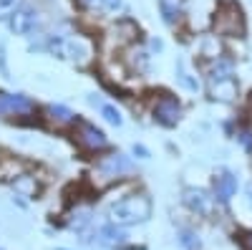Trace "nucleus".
<instances>
[{"label": "nucleus", "mask_w": 252, "mask_h": 250, "mask_svg": "<svg viewBox=\"0 0 252 250\" xmlns=\"http://www.w3.org/2000/svg\"><path fill=\"white\" fill-rule=\"evenodd\" d=\"M152 217V200L146 195H126L124 200H116L109 207V222L116 227H129V225H141Z\"/></svg>", "instance_id": "obj_1"}, {"label": "nucleus", "mask_w": 252, "mask_h": 250, "mask_svg": "<svg viewBox=\"0 0 252 250\" xmlns=\"http://www.w3.org/2000/svg\"><path fill=\"white\" fill-rule=\"evenodd\" d=\"M48 51L63 61L71 64H83L89 58V46L81 38H66V36H51L48 38Z\"/></svg>", "instance_id": "obj_2"}, {"label": "nucleus", "mask_w": 252, "mask_h": 250, "mask_svg": "<svg viewBox=\"0 0 252 250\" xmlns=\"http://www.w3.org/2000/svg\"><path fill=\"white\" fill-rule=\"evenodd\" d=\"M182 200H184V205L189 207V210L202 215V217L212 215V210H215V197L209 195L207 190H199V187H187Z\"/></svg>", "instance_id": "obj_3"}, {"label": "nucleus", "mask_w": 252, "mask_h": 250, "mask_svg": "<svg viewBox=\"0 0 252 250\" xmlns=\"http://www.w3.org/2000/svg\"><path fill=\"white\" fill-rule=\"evenodd\" d=\"M78 142H81V147H86L89 152H96V149H103V147H109V139L106 134H103L101 129H96L94 124H86V121H81L78 124Z\"/></svg>", "instance_id": "obj_4"}, {"label": "nucleus", "mask_w": 252, "mask_h": 250, "mask_svg": "<svg viewBox=\"0 0 252 250\" xmlns=\"http://www.w3.org/2000/svg\"><path fill=\"white\" fill-rule=\"evenodd\" d=\"M35 20H38V13L31 10V8H20L18 13H13L8 18V28L15 33V36H28L33 28H35Z\"/></svg>", "instance_id": "obj_5"}, {"label": "nucleus", "mask_w": 252, "mask_h": 250, "mask_svg": "<svg viewBox=\"0 0 252 250\" xmlns=\"http://www.w3.org/2000/svg\"><path fill=\"white\" fill-rule=\"evenodd\" d=\"M33 109V101L26 94H0V114H26Z\"/></svg>", "instance_id": "obj_6"}, {"label": "nucleus", "mask_w": 252, "mask_h": 250, "mask_svg": "<svg viewBox=\"0 0 252 250\" xmlns=\"http://www.w3.org/2000/svg\"><path fill=\"white\" fill-rule=\"evenodd\" d=\"M179 104L174 99H161L154 107V119L161 124V127H177L179 121Z\"/></svg>", "instance_id": "obj_7"}, {"label": "nucleus", "mask_w": 252, "mask_h": 250, "mask_svg": "<svg viewBox=\"0 0 252 250\" xmlns=\"http://www.w3.org/2000/svg\"><path fill=\"white\" fill-rule=\"evenodd\" d=\"M131 159L126 157V154H111V157H106L101 164H98V170L106 175V177H121V175H126V172H131Z\"/></svg>", "instance_id": "obj_8"}, {"label": "nucleus", "mask_w": 252, "mask_h": 250, "mask_svg": "<svg viewBox=\"0 0 252 250\" xmlns=\"http://www.w3.org/2000/svg\"><path fill=\"white\" fill-rule=\"evenodd\" d=\"M235 192H237V177L232 175V172H222L217 179H215V200H220V202H229L235 197Z\"/></svg>", "instance_id": "obj_9"}, {"label": "nucleus", "mask_w": 252, "mask_h": 250, "mask_svg": "<svg viewBox=\"0 0 252 250\" xmlns=\"http://www.w3.org/2000/svg\"><path fill=\"white\" fill-rule=\"evenodd\" d=\"M23 162H18L15 157H3L0 159V182H15L18 177H23Z\"/></svg>", "instance_id": "obj_10"}, {"label": "nucleus", "mask_w": 252, "mask_h": 250, "mask_svg": "<svg viewBox=\"0 0 252 250\" xmlns=\"http://www.w3.org/2000/svg\"><path fill=\"white\" fill-rule=\"evenodd\" d=\"M212 96L220 101H232L237 96V83L235 78H224V81H212Z\"/></svg>", "instance_id": "obj_11"}, {"label": "nucleus", "mask_w": 252, "mask_h": 250, "mask_svg": "<svg viewBox=\"0 0 252 250\" xmlns=\"http://www.w3.org/2000/svg\"><path fill=\"white\" fill-rule=\"evenodd\" d=\"M98 243H106V245H124L126 243V233L116 225H106L98 230Z\"/></svg>", "instance_id": "obj_12"}, {"label": "nucleus", "mask_w": 252, "mask_h": 250, "mask_svg": "<svg viewBox=\"0 0 252 250\" xmlns=\"http://www.w3.org/2000/svg\"><path fill=\"white\" fill-rule=\"evenodd\" d=\"M13 187H15V192H18L20 197H28V200H35V197H38V184H35V177L23 175V177H18V179L13 182Z\"/></svg>", "instance_id": "obj_13"}, {"label": "nucleus", "mask_w": 252, "mask_h": 250, "mask_svg": "<svg viewBox=\"0 0 252 250\" xmlns=\"http://www.w3.org/2000/svg\"><path fill=\"white\" fill-rule=\"evenodd\" d=\"M184 3H187V0H159V8H161V15H164L166 23H172L174 15L182 13Z\"/></svg>", "instance_id": "obj_14"}, {"label": "nucleus", "mask_w": 252, "mask_h": 250, "mask_svg": "<svg viewBox=\"0 0 252 250\" xmlns=\"http://www.w3.org/2000/svg\"><path fill=\"white\" fill-rule=\"evenodd\" d=\"M212 81H224V78H232V64L224 58H217V64L212 66Z\"/></svg>", "instance_id": "obj_15"}, {"label": "nucleus", "mask_w": 252, "mask_h": 250, "mask_svg": "<svg viewBox=\"0 0 252 250\" xmlns=\"http://www.w3.org/2000/svg\"><path fill=\"white\" fill-rule=\"evenodd\" d=\"M179 243L187 248V250H202V240L194 230H182L179 233Z\"/></svg>", "instance_id": "obj_16"}, {"label": "nucleus", "mask_w": 252, "mask_h": 250, "mask_svg": "<svg viewBox=\"0 0 252 250\" xmlns=\"http://www.w3.org/2000/svg\"><path fill=\"white\" fill-rule=\"evenodd\" d=\"M177 78H179V83H182V86H187L189 91H197V89H199L197 78H192V73H187V69H184V64H182V61L177 64Z\"/></svg>", "instance_id": "obj_17"}, {"label": "nucleus", "mask_w": 252, "mask_h": 250, "mask_svg": "<svg viewBox=\"0 0 252 250\" xmlns=\"http://www.w3.org/2000/svg\"><path fill=\"white\" fill-rule=\"evenodd\" d=\"M101 116L106 119L109 124H114V127H121L124 119H121V111L116 107H111V104H101Z\"/></svg>", "instance_id": "obj_18"}, {"label": "nucleus", "mask_w": 252, "mask_h": 250, "mask_svg": "<svg viewBox=\"0 0 252 250\" xmlns=\"http://www.w3.org/2000/svg\"><path fill=\"white\" fill-rule=\"evenodd\" d=\"M48 114H53V119H58V121H63V124H68V121H73V111L71 109H66V107H61V104H51L48 107Z\"/></svg>", "instance_id": "obj_19"}, {"label": "nucleus", "mask_w": 252, "mask_h": 250, "mask_svg": "<svg viewBox=\"0 0 252 250\" xmlns=\"http://www.w3.org/2000/svg\"><path fill=\"white\" fill-rule=\"evenodd\" d=\"M20 5H23V0H0V20H5L13 13H18Z\"/></svg>", "instance_id": "obj_20"}, {"label": "nucleus", "mask_w": 252, "mask_h": 250, "mask_svg": "<svg viewBox=\"0 0 252 250\" xmlns=\"http://www.w3.org/2000/svg\"><path fill=\"white\" fill-rule=\"evenodd\" d=\"M0 71H3V76H8V61H5V46L0 43Z\"/></svg>", "instance_id": "obj_21"}, {"label": "nucleus", "mask_w": 252, "mask_h": 250, "mask_svg": "<svg viewBox=\"0 0 252 250\" xmlns=\"http://www.w3.org/2000/svg\"><path fill=\"white\" fill-rule=\"evenodd\" d=\"M134 154H139V159H149V149L144 147V144H134Z\"/></svg>", "instance_id": "obj_22"}, {"label": "nucleus", "mask_w": 252, "mask_h": 250, "mask_svg": "<svg viewBox=\"0 0 252 250\" xmlns=\"http://www.w3.org/2000/svg\"><path fill=\"white\" fill-rule=\"evenodd\" d=\"M101 3H103V8H106V10H119L121 8V0H101Z\"/></svg>", "instance_id": "obj_23"}, {"label": "nucleus", "mask_w": 252, "mask_h": 250, "mask_svg": "<svg viewBox=\"0 0 252 250\" xmlns=\"http://www.w3.org/2000/svg\"><path fill=\"white\" fill-rule=\"evenodd\" d=\"M240 142L245 144L247 149H252V132H242V134H240Z\"/></svg>", "instance_id": "obj_24"}, {"label": "nucleus", "mask_w": 252, "mask_h": 250, "mask_svg": "<svg viewBox=\"0 0 252 250\" xmlns=\"http://www.w3.org/2000/svg\"><path fill=\"white\" fill-rule=\"evenodd\" d=\"M149 46H152L154 51H161V40H159V38H152V43H149Z\"/></svg>", "instance_id": "obj_25"}, {"label": "nucleus", "mask_w": 252, "mask_h": 250, "mask_svg": "<svg viewBox=\"0 0 252 250\" xmlns=\"http://www.w3.org/2000/svg\"><path fill=\"white\" fill-rule=\"evenodd\" d=\"M83 5H96V3H101V0H81Z\"/></svg>", "instance_id": "obj_26"}, {"label": "nucleus", "mask_w": 252, "mask_h": 250, "mask_svg": "<svg viewBox=\"0 0 252 250\" xmlns=\"http://www.w3.org/2000/svg\"><path fill=\"white\" fill-rule=\"evenodd\" d=\"M247 195H250V200H252V182L247 184Z\"/></svg>", "instance_id": "obj_27"}]
</instances>
